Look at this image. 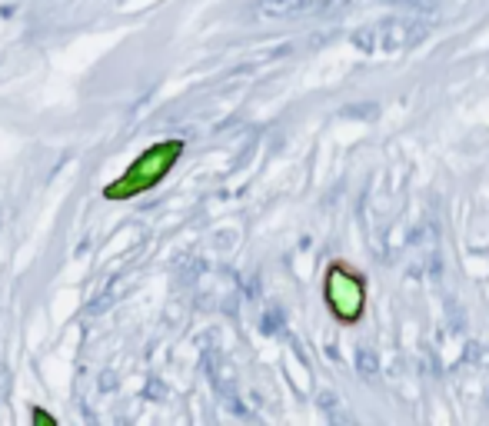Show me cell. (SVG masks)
<instances>
[{"mask_svg": "<svg viewBox=\"0 0 489 426\" xmlns=\"http://www.w3.org/2000/svg\"><path fill=\"white\" fill-rule=\"evenodd\" d=\"M326 300L343 323H356L363 314V283L353 273H346L343 264H337L326 276Z\"/></svg>", "mask_w": 489, "mask_h": 426, "instance_id": "obj_1", "label": "cell"}, {"mask_svg": "<svg viewBox=\"0 0 489 426\" xmlns=\"http://www.w3.org/2000/svg\"><path fill=\"white\" fill-rule=\"evenodd\" d=\"M429 34V20H386L379 24V51L403 53Z\"/></svg>", "mask_w": 489, "mask_h": 426, "instance_id": "obj_2", "label": "cell"}, {"mask_svg": "<svg viewBox=\"0 0 489 426\" xmlns=\"http://www.w3.org/2000/svg\"><path fill=\"white\" fill-rule=\"evenodd\" d=\"M316 0H260L256 13L263 17H300V13H313Z\"/></svg>", "mask_w": 489, "mask_h": 426, "instance_id": "obj_3", "label": "cell"}, {"mask_svg": "<svg viewBox=\"0 0 489 426\" xmlns=\"http://www.w3.org/2000/svg\"><path fill=\"white\" fill-rule=\"evenodd\" d=\"M353 47L360 53H379V24L373 27H360V30H353Z\"/></svg>", "mask_w": 489, "mask_h": 426, "instance_id": "obj_4", "label": "cell"}, {"mask_svg": "<svg viewBox=\"0 0 489 426\" xmlns=\"http://www.w3.org/2000/svg\"><path fill=\"white\" fill-rule=\"evenodd\" d=\"M356 370H360V376H363V380H373V376L379 373V356H377V350H373V347H360V350H356Z\"/></svg>", "mask_w": 489, "mask_h": 426, "instance_id": "obj_5", "label": "cell"}, {"mask_svg": "<svg viewBox=\"0 0 489 426\" xmlns=\"http://www.w3.org/2000/svg\"><path fill=\"white\" fill-rule=\"evenodd\" d=\"M466 360L476 366H489V350H483L479 343H469V350H466Z\"/></svg>", "mask_w": 489, "mask_h": 426, "instance_id": "obj_6", "label": "cell"}, {"mask_svg": "<svg viewBox=\"0 0 489 426\" xmlns=\"http://www.w3.org/2000/svg\"><path fill=\"white\" fill-rule=\"evenodd\" d=\"M280 314H273V310H270V314H266V320H263V330L266 333H276V330H280Z\"/></svg>", "mask_w": 489, "mask_h": 426, "instance_id": "obj_7", "label": "cell"}, {"mask_svg": "<svg viewBox=\"0 0 489 426\" xmlns=\"http://www.w3.org/2000/svg\"><path fill=\"white\" fill-rule=\"evenodd\" d=\"M320 406H323V410H333V406H337V393H323V396H320Z\"/></svg>", "mask_w": 489, "mask_h": 426, "instance_id": "obj_8", "label": "cell"}, {"mask_svg": "<svg viewBox=\"0 0 489 426\" xmlns=\"http://www.w3.org/2000/svg\"><path fill=\"white\" fill-rule=\"evenodd\" d=\"M339 4H346V0H316V11H333Z\"/></svg>", "mask_w": 489, "mask_h": 426, "instance_id": "obj_9", "label": "cell"}]
</instances>
